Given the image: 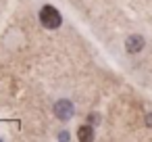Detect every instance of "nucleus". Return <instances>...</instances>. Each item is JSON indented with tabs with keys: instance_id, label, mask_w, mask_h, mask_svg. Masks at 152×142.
Wrapping results in <instances>:
<instances>
[{
	"instance_id": "obj_2",
	"label": "nucleus",
	"mask_w": 152,
	"mask_h": 142,
	"mask_svg": "<svg viewBox=\"0 0 152 142\" xmlns=\"http://www.w3.org/2000/svg\"><path fill=\"white\" fill-rule=\"evenodd\" d=\"M54 115L61 119V121H69L71 117H73V113H75V109H73V102L71 100H67V98H63V100H58L56 104H54Z\"/></svg>"
},
{
	"instance_id": "obj_3",
	"label": "nucleus",
	"mask_w": 152,
	"mask_h": 142,
	"mask_svg": "<svg viewBox=\"0 0 152 142\" xmlns=\"http://www.w3.org/2000/svg\"><path fill=\"white\" fill-rule=\"evenodd\" d=\"M144 46H146V42H144L142 36H129L125 40V50L127 52H140Z\"/></svg>"
},
{
	"instance_id": "obj_7",
	"label": "nucleus",
	"mask_w": 152,
	"mask_h": 142,
	"mask_svg": "<svg viewBox=\"0 0 152 142\" xmlns=\"http://www.w3.org/2000/svg\"><path fill=\"white\" fill-rule=\"evenodd\" d=\"M58 138H61V140H69V134H67V132H63V134H58Z\"/></svg>"
},
{
	"instance_id": "obj_6",
	"label": "nucleus",
	"mask_w": 152,
	"mask_h": 142,
	"mask_svg": "<svg viewBox=\"0 0 152 142\" xmlns=\"http://www.w3.org/2000/svg\"><path fill=\"white\" fill-rule=\"evenodd\" d=\"M90 121L96 123V121H100V117H98V115H90Z\"/></svg>"
},
{
	"instance_id": "obj_4",
	"label": "nucleus",
	"mask_w": 152,
	"mask_h": 142,
	"mask_svg": "<svg viewBox=\"0 0 152 142\" xmlns=\"http://www.w3.org/2000/svg\"><path fill=\"white\" fill-rule=\"evenodd\" d=\"M77 138H79V140H83V142H88V140H92V138H94V129H92L90 125H83V127H79Z\"/></svg>"
},
{
	"instance_id": "obj_1",
	"label": "nucleus",
	"mask_w": 152,
	"mask_h": 142,
	"mask_svg": "<svg viewBox=\"0 0 152 142\" xmlns=\"http://www.w3.org/2000/svg\"><path fill=\"white\" fill-rule=\"evenodd\" d=\"M40 23H42L46 29H58V27L63 25V15L58 13L56 7L46 4V7H42V11H40Z\"/></svg>"
},
{
	"instance_id": "obj_5",
	"label": "nucleus",
	"mask_w": 152,
	"mask_h": 142,
	"mask_svg": "<svg viewBox=\"0 0 152 142\" xmlns=\"http://www.w3.org/2000/svg\"><path fill=\"white\" fill-rule=\"evenodd\" d=\"M146 123H148V127H152V113L146 115Z\"/></svg>"
}]
</instances>
